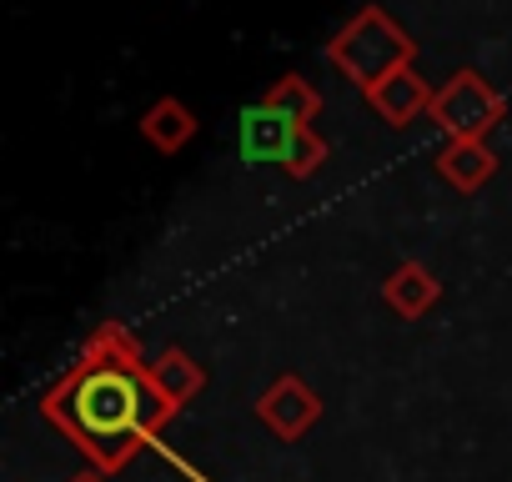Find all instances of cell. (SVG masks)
<instances>
[{
	"label": "cell",
	"mask_w": 512,
	"mask_h": 482,
	"mask_svg": "<svg viewBox=\"0 0 512 482\" xmlns=\"http://www.w3.org/2000/svg\"><path fill=\"white\" fill-rule=\"evenodd\" d=\"M432 86L412 71V66H402V71H392V76H382L372 91H367V101H372V111L387 121V126H407V121H417L422 111H432Z\"/></svg>",
	"instance_id": "6"
},
{
	"label": "cell",
	"mask_w": 512,
	"mask_h": 482,
	"mask_svg": "<svg viewBox=\"0 0 512 482\" xmlns=\"http://www.w3.org/2000/svg\"><path fill=\"white\" fill-rule=\"evenodd\" d=\"M66 482H111V472H101V467H86V472H76V477H66Z\"/></svg>",
	"instance_id": "14"
},
{
	"label": "cell",
	"mask_w": 512,
	"mask_h": 482,
	"mask_svg": "<svg viewBox=\"0 0 512 482\" xmlns=\"http://www.w3.org/2000/svg\"><path fill=\"white\" fill-rule=\"evenodd\" d=\"M256 417H262L267 432H277L282 442H297V437H307V432L317 427L322 397H317L297 372H287V377H277V382L262 392V402H256Z\"/></svg>",
	"instance_id": "4"
},
{
	"label": "cell",
	"mask_w": 512,
	"mask_h": 482,
	"mask_svg": "<svg viewBox=\"0 0 512 482\" xmlns=\"http://www.w3.org/2000/svg\"><path fill=\"white\" fill-rule=\"evenodd\" d=\"M437 171L457 186V191H477L482 181H492L497 156L487 151V141H447L437 156Z\"/></svg>",
	"instance_id": "10"
},
{
	"label": "cell",
	"mask_w": 512,
	"mask_h": 482,
	"mask_svg": "<svg viewBox=\"0 0 512 482\" xmlns=\"http://www.w3.org/2000/svg\"><path fill=\"white\" fill-rule=\"evenodd\" d=\"M81 357H86V362H111V367H151V362L141 357V342H136L121 322H101V327L86 337Z\"/></svg>",
	"instance_id": "11"
},
{
	"label": "cell",
	"mask_w": 512,
	"mask_h": 482,
	"mask_svg": "<svg viewBox=\"0 0 512 482\" xmlns=\"http://www.w3.org/2000/svg\"><path fill=\"white\" fill-rule=\"evenodd\" d=\"M322 161H327V141H322L312 126H302V131H297V141H292V151H287V166H282V171L302 181V176H312Z\"/></svg>",
	"instance_id": "13"
},
{
	"label": "cell",
	"mask_w": 512,
	"mask_h": 482,
	"mask_svg": "<svg viewBox=\"0 0 512 482\" xmlns=\"http://www.w3.org/2000/svg\"><path fill=\"white\" fill-rule=\"evenodd\" d=\"M151 382H156V392L181 412L186 402H196L201 397V387H206V372H201V362H191L181 347H166L156 362H151Z\"/></svg>",
	"instance_id": "8"
},
{
	"label": "cell",
	"mask_w": 512,
	"mask_h": 482,
	"mask_svg": "<svg viewBox=\"0 0 512 482\" xmlns=\"http://www.w3.org/2000/svg\"><path fill=\"white\" fill-rule=\"evenodd\" d=\"M41 412L101 472H121L176 417V407L156 392L151 367H111L86 357L41 397Z\"/></svg>",
	"instance_id": "1"
},
{
	"label": "cell",
	"mask_w": 512,
	"mask_h": 482,
	"mask_svg": "<svg viewBox=\"0 0 512 482\" xmlns=\"http://www.w3.org/2000/svg\"><path fill=\"white\" fill-rule=\"evenodd\" d=\"M327 56H332V66H337L347 81H357L362 91H372L382 76L412 66L417 41H412L382 6H362V11L332 36Z\"/></svg>",
	"instance_id": "2"
},
{
	"label": "cell",
	"mask_w": 512,
	"mask_h": 482,
	"mask_svg": "<svg viewBox=\"0 0 512 482\" xmlns=\"http://www.w3.org/2000/svg\"><path fill=\"white\" fill-rule=\"evenodd\" d=\"M382 297H387V307H392V312H402V317L412 322V317H427V312L437 307L442 282H437L422 262H402V267L382 282Z\"/></svg>",
	"instance_id": "7"
},
{
	"label": "cell",
	"mask_w": 512,
	"mask_h": 482,
	"mask_svg": "<svg viewBox=\"0 0 512 482\" xmlns=\"http://www.w3.org/2000/svg\"><path fill=\"white\" fill-rule=\"evenodd\" d=\"M262 101H267L272 111L292 116L297 126H312V121H317V111H322V96H317V91H312V81H302V76H282V81H272Z\"/></svg>",
	"instance_id": "12"
},
{
	"label": "cell",
	"mask_w": 512,
	"mask_h": 482,
	"mask_svg": "<svg viewBox=\"0 0 512 482\" xmlns=\"http://www.w3.org/2000/svg\"><path fill=\"white\" fill-rule=\"evenodd\" d=\"M452 141H482L497 121H502V91H492V81H482L477 71H457L452 81H442V91L432 96L427 111Z\"/></svg>",
	"instance_id": "3"
},
{
	"label": "cell",
	"mask_w": 512,
	"mask_h": 482,
	"mask_svg": "<svg viewBox=\"0 0 512 482\" xmlns=\"http://www.w3.org/2000/svg\"><path fill=\"white\" fill-rule=\"evenodd\" d=\"M141 136H146L161 156H176V151L196 136V116H191L176 96H161V101L141 116Z\"/></svg>",
	"instance_id": "9"
},
{
	"label": "cell",
	"mask_w": 512,
	"mask_h": 482,
	"mask_svg": "<svg viewBox=\"0 0 512 482\" xmlns=\"http://www.w3.org/2000/svg\"><path fill=\"white\" fill-rule=\"evenodd\" d=\"M236 121H241V126H236V146H241L246 161H277V166H287V151H292V141H297V131H302L292 116L272 111L267 101H256V106H246Z\"/></svg>",
	"instance_id": "5"
}]
</instances>
